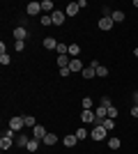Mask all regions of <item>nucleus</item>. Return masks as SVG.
I'll use <instances>...</instances> for the list:
<instances>
[{
  "instance_id": "nucleus-1",
  "label": "nucleus",
  "mask_w": 138,
  "mask_h": 154,
  "mask_svg": "<svg viewBox=\"0 0 138 154\" xmlns=\"http://www.w3.org/2000/svg\"><path fill=\"white\" fill-rule=\"evenodd\" d=\"M106 134H108V131H106V129L101 127V124H94V129L90 131V138L99 143V140H106Z\"/></svg>"
},
{
  "instance_id": "nucleus-2",
  "label": "nucleus",
  "mask_w": 138,
  "mask_h": 154,
  "mask_svg": "<svg viewBox=\"0 0 138 154\" xmlns=\"http://www.w3.org/2000/svg\"><path fill=\"white\" fill-rule=\"evenodd\" d=\"M65 19H67V14L62 12V9H55V12L51 14V21H53V26H62V23H65Z\"/></svg>"
},
{
  "instance_id": "nucleus-3",
  "label": "nucleus",
  "mask_w": 138,
  "mask_h": 154,
  "mask_svg": "<svg viewBox=\"0 0 138 154\" xmlns=\"http://www.w3.org/2000/svg\"><path fill=\"white\" fill-rule=\"evenodd\" d=\"M23 127H26V120H23V117H9V129H12V131H21Z\"/></svg>"
},
{
  "instance_id": "nucleus-4",
  "label": "nucleus",
  "mask_w": 138,
  "mask_h": 154,
  "mask_svg": "<svg viewBox=\"0 0 138 154\" xmlns=\"http://www.w3.org/2000/svg\"><path fill=\"white\" fill-rule=\"evenodd\" d=\"M90 67H94V71H97V76H99V78L108 76V67H104V64H99L97 60H92V62H90Z\"/></svg>"
},
{
  "instance_id": "nucleus-5",
  "label": "nucleus",
  "mask_w": 138,
  "mask_h": 154,
  "mask_svg": "<svg viewBox=\"0 0 138 154\" xmlns=\"http://www.w3.org/2000/svg\"><path fill=\"white\" fill-rule=\"evenodd\" d=\"M26 12L30 14V16H37V14L41 12V2H37V0H32V2H28Z\"/></svg>"
},
{
  "instance_id": "nucleus-6",
  "label": "nucleus",
  "mask_w": 138,
  "mask_h": 154,
  "mask_svg": "<svg viewBox=\"0 0 138 154\" xmlns=\"http://www.w3.org/2000/svg\"><path fill=\"white\" fill-rule=\"evenodd\" d=\"M97 26H99V30H104V32H106V30H111V28L115 26V23H113V19H111V16H101Z\"/></svg>"
},
{
  "instance_id": "nucleus-7",
  "label": "nucleus",
  "mask_w": 138,
  "mask_h": 154,
  "mask_svg": "<svg viewBox=\"0 0 138 154\" xmlns=\"http://www.w3.org/2000/svg\"><path fill=\"white\" fill-rule=\"evenodd\" d=\"M46 134H48V131H46V129L41 127V124L32 127V138H37V140H44V138H46Z\"/></svg>"
},
{
  "instance_id": "nucleus-8",
  "label": "nucleus",
  "mask_w": 138,
  "mask_h": 154,
  "mask_svg": "<svg viewBox=\"0 0 138 154\" xmlns=\"http://www.w3.org/2000/svg\"><path fill=\"white\" fill-rule=\"evenodd\" d=\"M26 37H28V30L23 26L14 28V39H16V42H26Z\"/></svg>"
},
{
  "instance_id": "nucleus-9",
  "label": "nucleus",
  "mask_w": 138,
  "mask_h": 154,
  "mask_svg": "<svg viewBox=\"0 0 138 154\" xmlns=\"http://www.w3.org/2000/svg\"><path fill=\"white\" fill-rule=\"evenodd\" d=\"M69 69H72V74H74V71H78V74H81V71L85 69V64L81 62L78 58H72V62H69Z\"/></svg>"
},
{
  "instance_id": "nucleus-10",
  "label": "nucleus",
  "mask_w": 138,
  "mask_h": 154,
  "mask_svg": "<svg viewBox=\"0 0 138 154\" xmlns=\"http://www.w3.org/2000/svg\"><path fill=\"white\" fill-rule=\"evenodd\" d=\"M81 120H83V122H97V113H94V110H83V113H81Z\"/></svg>"
},
{
  "instance_id": "nucleus-11",
  "label": "nucleus",
  "mask_w": 138,
  "mask_h": 154,
  "mask_svg": "<svg viewBox=\"0 0 138 154\" xmlns=\"http://www.w3.org/2000/svg\"><path fill=\"white\" fill-rule=\"evenodd\" d=\"M78 2H69V5H67V9H65V14L67 16H76V14H78Z\"/></svg>"
},
{
  "instance_id": "nucleus-12",
  "label": "nucleus",
  "mask_w": 138,
  "mask_h": 154,
  "mask_svg": "<svg viewBox=\"0 0 138 154\" xmlns=\"http://www.w3.org/2000/svg\"><path fill=\"white\" fill-rule=\"evenodd\" d=\"M76 143H78V138H76V134H74V136H65V138H62V145H65V147H74Z\"/></svg>"
},
{
  "instance_id": "nucleus-13",
  "label": "nucleus",
  "mask_w": 138,
  "mask_h": 154,
  "mask_svg": "<svg viewBox=\"0 0 138 154\" xmlns=\"http://www.w3.org/2000/svg\"><path fill=\"white\" fill-rule=\"evenodd\" d=\"M111 19H113V23H122V21H124V12H122V9H115V12L111 14Z\"/></svg>"
},
{
  "instance_id": "nucleus-14",
  "label": "nucleus",
  "mask_w": 138,
  "mask_h": 154,
  "mask_svg": "<svg viewBox=\"0 0 138 154\" xmlns=\"http://www.w3.org/2000/svg\"><path fill=\"white\" fill-rule=\"evenodd\" d=\"M41 143H44L46 147H51V145H55V143H58V136H55V134H46V138H44Z\"/></svg>"
},
{
  "instance_id": "nucleus-15",
  "label": "nucleus",
  "mask_w": 138,
  "mask_h": 154,
  "mask_svg": "<svg viewBox=\"0 0 138 154\" xmlns=\"http://www.w3.org/2000/svg\"><path fill=\"white\" fill-rule=\"evenodd\" d=\"M81 76L90 81V78H94V76H97V71H94V67H85V69L81 71Z\"/></svg>"
},
{
  "instance_id": "nucleus-16",
  "label": "nucleus",
  "mask_w": 138,
  "mask_h": 154,
  "mask_svg": "<svg viewBox=\"0 0 138 154\" xmlns=\"http://www.w3.org/2000/svg\"><path fill=\"white\" fill-rule=\"evenodd\" d=\"M41 44H44V48H48V51H51V48H58V42H55L53 37H46Z\"/></svg>"
},
{
  "instance_id": "nucleus-17",
  "label": "nucleus",
  "mask_w": 138,
  "mask_h": 154,
  "mask_svg": "<svg viewBox=\"0 0 138 154\" xmlns=\"http://www.w3.org/2000/svg\"><path fill=\"white\" fill-rule=\"evenodd\" d=\"M39 143L41 140H37V138H30V143H28V152H37V149H39Z\"/></svg>"
},
{
  "instance_id": "nucleus-18",
  "label": "nucleus",
  "mask_w": 138,
  "mask_h": 154,
  "mask_svg": "<svg viewBox=\"0 0 138 154\" xmlns=\"http://www.w3.org/2000/svg\"><path fill=\"white\" fill-rule=\"evenodd\" d=\"M67 55L78 58V55H81V46H78V44H69V53H67Z\"/></svg>"
},
{
  "instance_id": "nucleus-19",
  "label": "nucleus",
  "mask_w": 138,
  "mask_h": 154,
  "mask_svg": "<svg viewBox=\"0 0 138 154\" xmlns=\"http://www.w3.org/2000/svg\"><path fill=\"white\" fill-rule=\"evenodd\" d=\"M69 62H72V58H69V55H58V64H60V69L69 67Z\"/></svg>"
},
{
  "instance_id": "nucleus-20",
  "label": "nucleus",
  "mask_w": 138,
  "mask_h": 154,
  "mask_svg": "<svg viewBox=\"0 0 138 154\" xmlns=\"http://www.w3.org/2000/svg\"><path fill=\"white\" fill-rule=\"evenodd\" d=\"M81 106H83V110H92V106H94V99H92V97H85V99L81 101Z\"/></svg>"
},
{
  "instance_id": "nucleus-21",
  "label": "nucleus",
  "mask_w": 138,
  "mask_h": 154,
  "mask_svg": "<svg viewBox=\"0 0 138 154\" xmlns=\"http://www.w3.org/2000/svg\"><path fill=\"white\" fill-rule=\"evenodd\" d=\"M28 143H30V138H28L26 134H21L19 138H16V145H19V147H28Z\"/></svg>"
},
{
  "instance_id": "nucleus-22",
  "label": "nucleus",
  "mask_w": 138,
  "mask_h": 154,
  "mask_svg": "<svg viewBox=\"0 0 138 154\" xmlns=\"http://www.w3.org/2000/svg\"><path fill=\"white\" fill-rule=\"evenodd\" d=\"M101 127H104L106 131H111V129H115V120H111V117H106V120H101Z\"/></svg>"
},
{
  "instance_id": "nucleus-23",
  "label": "nucleus",
  "mask_w": 138,
  "mask_h": 154,
  "mask_svg": "<svg viewBox=\"0 0 138 154\" xmlns=\"http://www.w3.org/2000/svg\"><path fill=\"white\" fill-rule=\"evenodd\" d=\"M120 145H122V143H120V138H115V136H113V138H108V147H111V149H120Z\"/></svg>"
},
{
  "instance_id": "nucleus-24",
  "label": "nucleus",
  "mask_w": 138,
  "mask_h": 154,
  "mask_svg": "<svg viewBox=\"0 0 138 154\" xmlns=\"http://www.w3.org/2000/svg\"><path fill=\"white\" fill-rule=\"evenodd\" d=\"M41 12H55V9H53V2H51V0H44V2H41Z\"/></svg>"
},
{
  "instance_id": "nucleus-25",
  "label": "nucleus",
  "mask_w": 138,
  "mask_h": 154,
  "mask_svg": "<svg viewBox=\"0 0 138 154\" xmlns=\"http://www.w3.org/2000/svg\"><path fill=\"white\" fill-rule=\"evenodd\" d=\"M76 138H78V140H85V138H90L87 129H78V131H76Z\"/></svg>"
},
{
  "instance_id": "nucleus-26",
  "label": "nucleus",
  "mask_w": 138,
  "mask_h": 154,
  "mask_svg": "<svg viewBox=\"0 0 138 154\" xmlns=\"http://www.w3.org/2000/svg\"><path fill=\"white\" fill-rule=\"evenodd\" d=\"M55 51H58V55H67V53H69V46H67V44H58Z\"/></svg>"
},
{
  "instance_id": "nucleus-27",
  "label": "nucleus",
  "mask_w": 138,
  "mask_h": 154,
  "mask_svg": "<svg viewBox=\"0 0 138 154\" xmlns=\"http://www.w3.org/2000/svg\"><path fill=\"white\" fill-rule=\"evenodd\" d=\"M23 120H26V127H37V122H35L32 115H23Z\"/></svg>"
},
{
  "instance_id": "nucleus-28",
  "label": "nucleus",
  "mask_w": 138,
  "mask_h": 154,
  "mask_svg": "<svg viewBox=\"0 0 138 154\" xmlns=\"http://www.w3.org/2000/svg\"><path fill=\"white\" fill-rule=\"evenodd\" d=\"M108 117H111V120H115V117H118V108H115V106H111V108H108Z\"/></svg>"
},
{
  "instance_id": "nucleus-29",
  "label": "nucleus",
  "mask_w": 138,
  "mask_h": 154,
  "mask_svg": "<svg viewBox=\"0 0 138 154\" xmlns=\"http://www.w3.org/2000/svg\"><path fill=\"white\" fill-rule=\"evenodd\" d=\"M41 26H53V21H51V14H48V16H41Z\"/></svg>"
},
{
  "instance_id": "nucleus-30",
  "label": "nucleus",
  "mask_w": 138,
  "mask_h": 154,
  "mask_svg": "<svg viewBox=\"0 0 138 154\" xmlns=\"http://www.w3.org/2000/svg\"><path fill=\"white\" fill-rule=\"evenodd\" d=\"M99 103H101V106H106V108H111V106H113L108 97H101V101H99Z\"/></svg>"
},
{
  "instance_id": "nucleus-31",
  "label": "nucleus",
  "mask_w": 138,
  "mask_h": 154,
  "mask_svg": "<svg viewBox=\"0 0 138 154\" xmlns=\"http://www.w3.org/2000/svg\"><path fill=\"white\" fill-rule=\"evenodd\" d=\"M9 62H12V60H9V55H7V53H5V55H0V64H5V67H7Z\"/></svg>"
},
{
  "instance_id": "nucleus-32",
  "label": "nucleus",
  "mask_w": 138,
  "mask_h": 154,
  "mask_svg": "<svg viewBox=\"0 0 138 154\" xmlns=\"http://www.w3.org/2000/svg\"><path fill=\"white\" fill-rule=\"evenodd\" d=\"M14 48H16V51H23V48H26V44H23V42H14Z\"/></svg>"
},
{
  "instance_id": "nucleus-33",
  "label": "nucleus",
  "mask_w": 138,
  "mask_h": 154,
  "mask_svg": "<svg viewBox=\"0 0 138 154\" xmlns=\"http://www.w3.org/2000/svg\"><path fill=\"white\" fill-rule=\"evenodd\" d=\"M69 74H72V69H69V67H65V69H60V76H62V78H67Z\"/></svg>"
},
{
  "instance_id": "nucleus-34",
  "label": "nucleus",
  "mask_w": 138,
  "mask_h": 154,
  "mask_svg": "<svg viewBox=\"0 0 138 154\" xmlns=\"http://www.w3.org/2000/svg\"><path fill=\"white\" fill-rule=\"evenodd\" d=\"M131 117H138V106H136V103L131 106Z\"/></svg>"
},
{
  "instance_id": "nucleus-35",
  "label": "nucleus",
  "mask_w": 138,
  "mask_h": 154,
  "mask_svg": "<svg viewBox=\"0 0 138 154\" xmlns=\"http://www.w3.org/2000/svg\"><path fill=\"white\" fill-rule=\"evenodd\" d=\"M133 103L138 106V92H133Z\"/></svg>"
},
{
  "instance_id": "nucleus-36",
  "label": "nucleus",
  "mask_w": 138,
  "mask_h": 154,
  "mask_svg": "<svg viewBox=\"0 0 138 154\" xmlns=\"http://www.w3.org/2000/svg\"><path fill=\"white\" fill-rule=\"evenodd\" d=\"M133 55H136V58H138V48H133Z\"/></svg>"
},
{
  "instance_id": "nucleus-37",
  "label": "nucleus",
  "mask_w": 138,
  "mask_h": 154,
  "mask_svg": "<svg viewBox=\"0 0 138 154\" xmlns=\"http://www.w3.org/2000/svg\"><path fill=\"white\" fill-rule=\"evenodd\" d=\"M133 7H138V0H133Z\"/></svg>"
}]
</instances>
